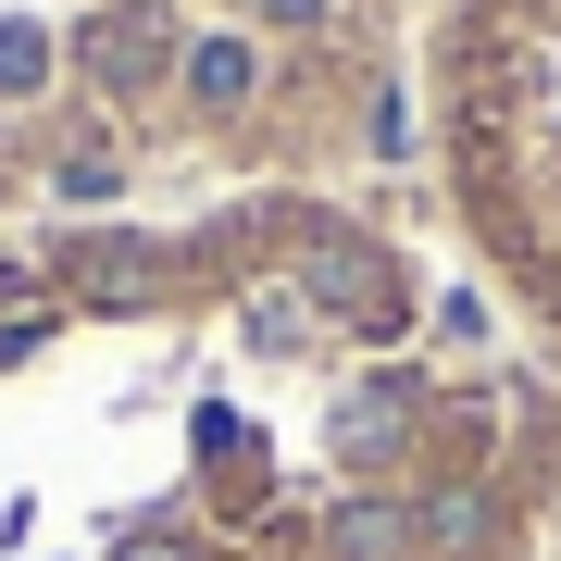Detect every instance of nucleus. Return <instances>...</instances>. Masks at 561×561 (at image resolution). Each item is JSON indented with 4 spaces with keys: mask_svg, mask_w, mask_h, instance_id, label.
<instances>
[{
    "mask_svg": "<svg viewBox=\"0 0 561 561\" xmlns=\"http://www.w3.org/2000/svg\"><path fill=\"white\" fill-rule=\"evenodd\" d=\"M38 62H50V50L25 38V25H0V88H25V76H38Z\"/></svg>",
    "mask_w": 561,
    "mask_h": 561,
    "instance_id": "7ed1b4c3",
    "label": "nucleus"
},
{
    "mask_svg": "<svg viewBox=\"0 0 561 561\" xmlns=\"http://www.w3.org/2000/svg\"><path fill=\"white\" fill-rule=\"evenodd\" d=\"M162 62V13H113L101 25V76H150Z\"/></svg>",
    "mask_w": 561,
    "mask_h": 561,
    "instance_id": "f257e3e1",
    "label": "nucleus"
},
{
    "mask_svg": "<svg viewBox=\"0 0 561 561\" xmlns=\"http://www.w3.org/2000/svg\"><path fill=\"white\" fill-rule=\"evenodd\" d=\"M262 13H275V25H312V13H324V0H262Z\"/></svg>",
    "mask_w": 561,
    "mask_h": 561,
    "instance_id": "20e7f679",
    "label": "nucleus"
},
{
    "mask_svg": "<svg viewBox=\"0 0 561 561\" xmlns=\"http://www.w3.org/2000/svg\"><path fill=\"white\" fill-rule=\"evenodd\" d=\"M201 88H213V101H238V88H250V50H225V38H213V50H201Z\"/></svg>",
    "mask_w": 561,
    "mask_h": 561,
    "instance_id": "f03ea898",
    "label": "nucleus"
}]
</instances>
